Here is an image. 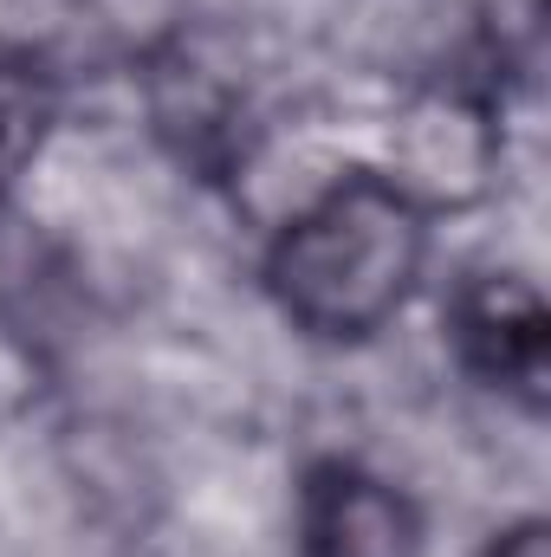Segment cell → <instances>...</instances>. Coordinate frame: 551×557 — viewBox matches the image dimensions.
Masks as SVG:
<instances>
[{
	"mask_svg": "<svg viewBox=\"0 0 551 557\" xmlns=\"http://www.w3.org/2000/svg\"><path fill=\"white\" fill-rule=\"evenodd\" d=\"M428 208L383 169L331 175L267 240V298L311 344H370L421 285Z\"/></svg>",
	"mask_w": 551,
	"mask_h": 557,
	"instance_id": "1",
	"label": "cell"
},
{
	"mask_svg": "<svg viewBox=\"0 0 551 557\" xmlns=\"http://www.w3.org/2000/svg\"><path fill=\"white\" fill-rule=\"evenodd\" d=\"M292 532L305 557H421L428 525L415 499L351 454H318L292 493Z\"/></svg>",
	"mask_w": 551,
	"mask_h": 557,
	"instance_id": "2",
	"label": "cell"
},
{
	"mask_svg": "<svg viewBox=\"0 0 551 557\" xmlns=\"http://www.w3.org/2000/svg\"><path fill=\"white\" fill-rule=\"evenodd\" d=\"M546 331H551L546 298L519 273H474L448 298V350H454V363L480 389L519 403L526 416L546 409Z\"/></svg>",
	"mask_w": 551,
	"mask_h": 557,
	"instance_id": "3",
	"label": "cell"
},
{
	"mask_svg": "<svg viewBox=\"0 0 551 557\" xmlns=\"http://www.w3.org/2000/svg\"><path fill=\"white\" fill-rule=\"evenodd\" d=\"M59 117V85L33 52H0V201L20 188L26 162Z\"/></svg>",
	"mask_w": 551,
	"mask_h": 557,
	"instance_id": "4",
	"label": "cell"
},
{
	"mask_svg": "<svg viewBox=\"0 0 551 557\" xmlns=\"http://www.w3.org/2000/svg\"><path fill=\"white\" fill-rule=\"evenodd\" d=\"M480 557H551V539H546V519H519L506 532H493Z\"/></svg>",
	"mask_w": 551,
	"mask_h": 557,
	"instance_id": "5",
	"label": "cell"
}]
</instances>
